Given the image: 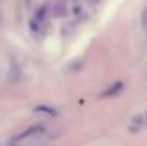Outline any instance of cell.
Returning a JSON list of instances; mask_svg holds the SVG:
<instances>
[{"label": "cell", "instance_id": "cell-1", "mask_svg": "<svg viewBox=\"0 0 147 146\" xmlns=\"http://www.w3.org/2000/svg\"><path fill=\"white\" fill-rule=\"evenodd\" d=\"M40 133H43V128H42V126H33L32 129L26 130V132H24V133H22L20 136L14 138V139H13V142H20V141H23L24 138H29V136H36V135H40Z\"/></svg>", "mask_w": 147, "mask_h": 146}, {"label": "cell", "instance_id": "cell-2", "mask_svg": "<svg viewBox=\"0 0 147 146\" xmlns=\"http://www.w3.org/2000/svg\"><path fill=\"white\" fill-rule=\"evenodd\" d=\"M120 89H121V85L120 83H116L113 88H110V90H107L104 95L106 96H109V95H114V93H117V92H120Z\"/></svg>", "mask_w": 147, "mask_h": 146}, {"label": "cell", "instance_id": "cell-3", "mask_svg": "<svg viewBox=\"0 0 147 146\" xmlns=\"http://www.w3.org/2000/svg\"><path fill=\"white\" fill-rule=\"evenodd\" d=\"M143 26H144V29H147V9H144V12H143Z\"/></svg>", "mask_w": 147, "mask_h": 146}, {"label": "cell", "instance_id": "cell-4", "mask_svg": "<svg viewBox=\"0 0 147 146\" xmlns=\"http://www.w3.org/2000/svg\"><path fill=\"white\" fill-rule=\"evenodd\" d=\"M144 125H147V113L144 115Z\"/></svg>", "mask_w": 147, "mask_h": 146}]
</instances>
